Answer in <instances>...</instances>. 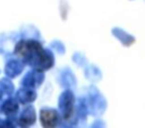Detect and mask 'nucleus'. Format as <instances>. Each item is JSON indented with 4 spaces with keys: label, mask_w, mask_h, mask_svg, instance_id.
<instances>
[{
    "label": "nucleus",
    "mask_w": 145,
    "mask_h": 128,
    "mask_svg": "<svg viewBox=\"0 0 145 128\" xmlns=\"http://www.w3.org/2000/svg\"><path fill=\"white\" fill-rule=\"evenodd\" d=\"M14 53L20 54L23 61L36 70L45 71L54 65L55 59L50 49H44L35 39L20 40L14 47Z\"/></svg>",
    "instance_id": "nucleus-1"
},
{
    "label": "nucleus",
    "mask_w": 145,
    "mask_h": 128,
    "mask_svg": "<svg viewBox=\"0 0 145 128\" xmlns=\"http://www.w3.org/2000/svg\"><path fill=\"white\" fill-rule=\"evenodd\" d=\"M89 112L91 115H101L106 108V101L95 87H91L89 96L86 99Z\"/></svg>",
    "instance_id": "nucleus-2"
},
{
    "label": "nucleus",
    "mask_w": 145,
    "mask_h": 128,
    "mask_svg": "<svg viewBox=\"0 0 145 128\" xmlns=\"http://www.w3.org/2000/svg\"><path fill=\"white\" fill-rule=\"evenodd\" d=\"M75 96L70 89L64 91L59 98V109L65 119H69L74 112Z\"/></svg>",
    "instance_id": "nucleus-3"
},
{
    "label": "nucleus",
    "mask_w": 145,
    "mask_h": 128,
    "mask_svg": "<svg viewBox=\"0 0 145 128\" xmlns=\"http://www.w3.org/2000/svg\"><path fill=\"white\" fill-rule=\"evenodd\" d=\"M40 120L44 127L52 128L58 124L59 115L58 112L53 108L45 107L40 111Z\"/></svg>",
    "instance_id": "nucleus-4"
},
{
    "label": "nucleus",
    "mask_w": 145,
    "mask_h": 128,
    "mask_svg": "<svg viewBox=\"0 0 145 128\" xmlns=\"http://www.w3.org/2000/svg\"><path fill=\"white\" fill-rule=\"evenodd\" d=\"M45 79V75L43 71L34 69L33 71H30L24 76L22 80V85L24 87L29 88H37L43 83Z\"/></svg>",
    "instance_id": "nucleus-5"
},
{
    "label": "nucleus",
    "mask_w": 145,
    "mask_h": 128,
    "mask_svg": "<svg viewBox=\"0 0 145 128\" xmlns=\"http://www.w3.org/2000/svg\"><path fill=\"white\" fill-rule=\"evenodd\" d=\"M24 61H21L19 59H11L6 63L5 73L10 78L17 77L24 69Z\"/></svg>",
    "instance_id": "nucleus-6"
},
{
    "label": "nucleus",
    "mask_w": 145,
    "mask_h": 128,
    "mask_svg": "<svg viewBox=\"0 0 145 128\" xmlns=\"http://www.w3.org/2000/svg\"><path fill=\"white\" fill-rule=\"evenodd\" d=\"M37 97V93L34 91L33 88L24 87L18 90L16 93V99L22 104L32 103Z\"/></svg>",
    "instance_id": "nucleus-7"
},
{
    "label": "nucleus",
    "mask_w": 145,
    "mask_h": 128,
    "mask_svg": "<svg viewBox=\"0 0 145 128\" xmlns=\"http://www.w3.org/2000/svg\"><path fill=\"white\" fill-rule=\"evenodd\" d=\"M19 124L21 126H30L36 121V112L33 106H28L19 116Z\"/></svg>",
    "instance_id": "nucleus-8"
},
{
    "label": "nucleus",
    "mask_w": 145,
    "mask_h": 128,
    "mask_svg": "<svg viewBox=\"0 0 145 128\" xmlns=\"http://www.w3.org/2000/svg\"><path fill=\"white\" fill-rule=\"evenodd\" d=\"M14 91V85L8 78H2L0 80V101H5L12 95Z\"/></svg>",
    "instance_id": "nucleus-9"
},
{
    "label": "nucleus",
    "mask_w": 145,
    "mask_h": 128,
    "mask_svg": "<svg viewBox=\"0 0 145 128\" xmlns=\"http://www.w3.org/2000/svg\"><path fill=\"white\" fill-rule=\"evenodd\" d=\"M61 84L66 88H75L76 87V77L72 74V72L69 69H65L64 71H62L61 73Z\"/></svg>",
    "instance_id": "nucleus-10"
},
{
    "label": "nucleus",
    "mask_w": 145,
    "mask_h": 128,
    "mask_svg": "<svg viewBox=\"0 0 145 128\" xmlns=\"http://www.w3.org/2000/svg\"><path fill=\"white\" fill-rule=\"evenodd\" d=\"M1 109L8 117H13L14 115H16L17 111L19 109V106L15 99L8 98V99L5 100L3 105L1 106Z\"/></svg>",
    "instance_id": "nucleus-11"
},
{
    "label": "nucleus",
    "mask_w": 145,
    "mask_h": 128,
    "mask_svg": "<svg viewBox=\"0 0 145 128\" xmlns=\"http://www.w3.org/2000/svg\"><path fill=\"white\" fill-rule=\"evenodd\" d=\"M112 34L114 35L118 40H120L123 44L127 45V46L130 45L131 43H133V41H134V38H133L132 36H130L129 34H127L125 31L121 30L120 28L112 29Z\"/></svg>",
    "instance_id": "nucleus-12"
},
{
    "label": "nucleus",
    "mask_w": 145,
    "mask_h": 128,
    "mask_svg": "<svg viewBox=\"0 0 145 128\" xmlns=\"http://www.w3.org/2000/svg\"><path fill=\"white\" fill-rule=\"evenodd\" d=\"M86 76L89 78L91 81H99L101 78V73L95 66L93 65H89L86 67Z\"/></svg>",
    "instance_id": "nucleus-13"
},
{
    "label": "nucleus",
    "mask_w": 145,
    "mask_h": 128,
    "mask_svg": "<svg viewBox=\"0 0 145 128\" xmlns=\"http://www.w3.org/2000/svg\"><path fill=\"white\" fill-rule=\"evenodd\" d=\"M72 59H74V61L77 63L78 65L83 66L87 63V59H86V57L84 56V55H82L81 53H75Z\"/></svg>",
    "instance_id": "nucleus-14"
},
{
    "label": "nucleus",
    "mask_w": 145,
    "mask_h": 128,
    "mask_svg": "<svg viewBox=\"0 0 145 128\" xmlns=\"http://www.w3.org/2000/svg\"><path fill=\"white\" fill-rule=\"evenodd\" d=\"M51 47L52 48H54L55 50L57 51L58 53H60V54H63V53H65V46L64 44H63L62 42H60V41H54V42L51 43Z\"/></svg>",
    "instance_id": "nucleus-15"
}]
</instances>
